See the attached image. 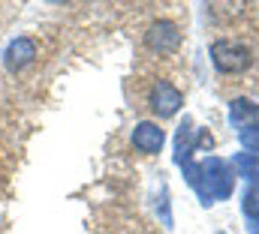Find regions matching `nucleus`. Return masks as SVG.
<instances>
[{"instance_id":"10","label":"nucleus","mask_w":259,"mask_h":234,"mask_svg":"<svg viewBox=\"0 0 259 234\" xmlns=\"http://www.w3.org/2000/svg\"><path fill=\"white\" fill-rule=\"evenodd\" d=\"M238 138H241V144L247 147V153L259 156V117L253 123H247L244 129H238Z\"/></svg>"},{"instance_id":"4","label":"nucleus","mask_w":259,"mask_h":234,"mask_svg":"<svg viewBox=\"0 0 259 234\" xmlns=\"http://www.w3.org/2000/svg\"><path fill=\"white\" fill-rule=\"evenodd\" d=\"M151 108H154V114L157 117H172L178 114V108L184 105V96H181V90L175 87V84H169V81H157L154 87H151Z\"/></svg>"},{"instance_id":"2","label":"nucleus","mask_w":259,"mask_h":234,"mask_svg":"<svg viewBox=\"0 0 259 234\" xmlns=\"http://www.w3.org/2000/svg\"><path fill=\"white\" fill-rule=\"evenodd\" d=\"M211 60H214V66H217L220 72H226V75H238V72H244V69L253 63V54H250V48L241 45V42L217 39V42L211 45Z\"/></svg>"},{"instance_id":"3","label":"nucleus","mask_w":259,"mask_h":234,"mask_svg":"<svg viewBox=\"0 0 259 234\" xmlns=\"http://www.w3.org/2000/svg\"><path fill=\"white\" fill-rule=\"evenodd\" d=\"M145 45L151 51H157V54H172L181 45V27L175 21H166V18L154 21L148 27V33H145Z\"/></svg>"},{"instance_id":"7","label":"nucleus","mask_w":259,"mask_h":234,"mask_svg":"<svg viewBox=\"0 0 259 234\" xmlns=\"http://www.w3.org/2000/svg\"><path fill=\"white\" fill-rule=\"evenodd\" d=\"M232 171H235V177L247 180V189H256L259 192V156H253V153H235L232 156Z\"/></svg>"},{"instance_id":"5","label":"nucleus","mask_w":259,"mask_h":234,"mask_svg":"<svg viewBox=\"0 0 259 234\" xmlns=\"http://www.w3.org/2000/svg\"><path fill=\"white\" fill-rule=\"evenodd\" d=\"M163 144H166V132L157 123H148V120L145 123H136V129H133V147L139 153L154 156V153L163 150Z\"/></svg>"},{"instance_id":"9","label":"nucleus","mask_w":259,"mask_h":234,"mask_svg":"<svg viewBox=\"0 0 259 234\" xmlns=\"http://www.w3.org/2000/svg\"><path fill=\"white\" fill-rule=\"evenodd\" d=\"M241 210H244L247 231H250V234H259V192H256V189H247V192H244Z\"/></svg>"},{"instance_id":"1","label":"nucleus","mask_w":259,"mask_h":234,"mask_svg":"<svg viewBox=\"0 0 259 234\" xmlns=\"http://www.w3.org/2000/svg\"><path fill=\"white\" fill-rule=\"evenodd\" d=\"M184 174L190 180V186L199 192L202 204L223 201V198H229L232 189H235V171H232V165H229L226 159H220V156H208V159H202V162H187V165H184Z\"/></svg>"},{"instance_id":"6","label":"nucleus","mask_w":259,"mask_h":234,"mask_svg":"<svg viewBox=\"0 0 259 234\" xmlns=\"http://www.w3.org/2000/svg\"><path fill=\"white\" fill-rule=\"evenodd\" d=\"M33 57H36V42H33V39H27V36L15 39V42L6 48V66H9L12 72L24 69V66H27Z\"/></svg>"},{"instance_id":"8","label":"nucleus","mask_w":259,"mask_h":234,"mask_svg":"<svg viewBox=\"0 0 259 234\" xmlns=\"http://www.w3.org/2000/svg\"><path fill=\"white\" fill-rule=\"evenodd\" d=\"M259 117V105L253 99H232L229 102V120L235 129H244L247 123H253Z\"/></svg>"}]
</instances>
